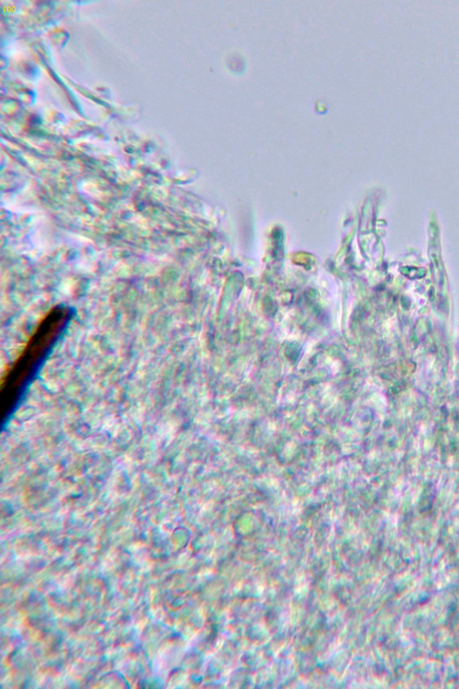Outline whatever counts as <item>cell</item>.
<instances>
[{
    "label": "cell",
    "mask_w": 459,
    "mask_h": 689,
    "mask_svg": "<svg viewBox=\"0 0 459 689\" xmlns=\"http://www.w3.org/2000/svg\"><path fill=\"white\" fill-rule=\"evenodd\" d=\"M72 310L56 306L39 321L33 332L1 379V422L13 414L37 373L62 336L72 318Z\"/></svg>",
    "instance_id": "obj_1"
}]
</instances>
